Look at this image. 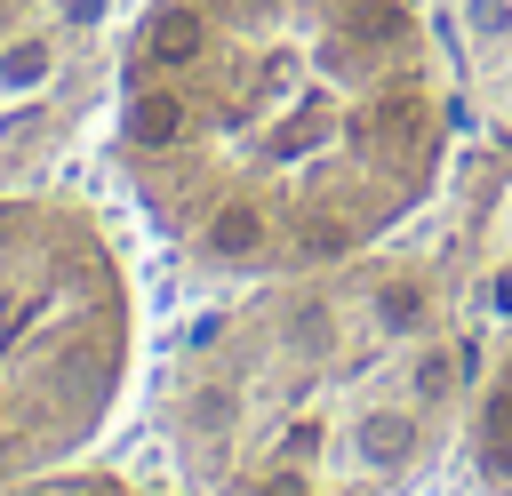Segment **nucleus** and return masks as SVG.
Masks as SVG:
<instances>
[{"label":"nucleus","mask_w":512,"mask_h":496,"mask_svg":"<svg viewBox=\"0 0 512 496\" xmlns=\"http://www.w3.org/2000/svg\"><path fill=\"white\" fill-rule=\"evenodd\" d=\"M152 376L120 200L0 184V480L88 464Z\"/></svg>","instance_id":"obj_3"},{"label":"nucleus","mask_w":512,"mask_h":496,"mask_svg":"<svg viewBox=\"0 0 512 496\" xmlns=\"http://www.w3.org/2000/svg\"><path fill=\"white\" fill-rule=\"evenodd\" d=\"M0 496H184L168 472L144 480V472H120V464H64V472H40V480H0Z\"/></svg>","instance_id":"obj_5"},{"label":"nucleus","mask_w":512,"mask_h":496,"mask_svg":"<svg viewBox=\"0 0 512 496\" xmlns=\"http://www.w3.org/2000/svg\"><path fill=\"white\" fill-rule=\"evenodd\" d=\"M40 8H48V0H0V64L24 48V32L40 24Z\"/></svg>","instance_id":"obj_6"},{"label":"nucleus","mask_w":512,"mask_h":496,"mask_svg":"<svg viewBox=\"0 0 512 496\" xmlns=\"http://www.w3.org/2000/svg\"><path fill=\"white\" fill-rule=\"evenodd\" d=\"M464 496H512V288L472 328V384H464Z\"/></svg>","instance_id":"obj_4"},{"label":"nucleus","mask_w":512,"mask_h":496,"mask_svg":"<svg viewBox=\"0 0 512 496\" xmlns=\"http://www.w3.org/2000/svg\"><path fill=\"white\" fill-rule=\"evenodd\" d=\"M456 144L464 72L432 0H136L112 40L104 184L208 288L408 240Z\"/></svg>","instance_id":"obj_1"},{"label":"nucleus","mask_w":512,"mask_h":496,"mask_svg":"<svg viewBox=\"0 0 512 496\" xmlns=\"http://www.w3.org/2000/svg\"><path fill=\"white\" fill-rule=\"evenodd\" d=\"M472 312L416 248L232 280L152 360V448L184 496H448Z\"/></svg>","instance_id":"obj_2"}]
</instances>
